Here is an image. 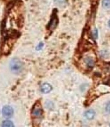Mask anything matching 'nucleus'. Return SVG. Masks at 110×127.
I'll use <instances>...</instances> for the list:
<instances>
[{
    "instance_id": "1",
    "label": "nucleus",
    "mask_w": 110,
    "mask_h": 127,
    "mask_svg": "<svg viewBox=\"0 0 110 127\" xmlns=\"http://www.w3.org/2000/svg\"><path fill=\"white\" fill-rule=\"evenodd\" d=\"M10 67L12 72L15 73L19 72L23 68V63L18 58H13L10 61Z\"/></svg>"
},
{
    "instance_id": "2",
    "label": "nucleus",
    "mask_w": 110,
    "mask_h": 127,
    "mask_svg": "<svg viewBox=\"0 0 110 127\" xmlns=\"http://www.w3.org/2000/svg\"><path fill=\"white\" fill-rule=\"evenodd\" d=\"M57 12H53V14L51 15V19L50 22L48 25V28L51 30H53L56 28L58 23V19L57 17Z\"/></svg>"
},
{
    "instance_id": "3",
    "label": "nucleus",
    "mask_w": 110,
    "mask_h": 127,
    "mask_svg": "<svg viewBox=\"0 0 110 127\" xmlns=\"http://www.w3.org/2000/svg\"><path fill=\"white\" fill-rule=\"evenodd\" d=\"M2 114L4 117H12L13 114V108L10 105H5L2 109Z\"/></svg>"
},
{
    "instance_id": "4",
    "label": "nucleus",
    "mask_w": 110,
    "mask_h": 127,
    "mask_svg": "<svg viewBox=\"0 0 110 127\" xmlns=\"http://www.w3.org/2000/svg\"><path fill=\"white\" fill-rule=\"evenodd\" d=\"M85 117L89 120H92L94 118L95 116H96V112L93 109H89L87 110L84 114Z\"/></svg>"
},
{
    "instance_id": "5",
    "label": "nucleus",
    "mask_w": 110,
    "mask_h": 127,
    "mask_svg": "<svg viewBox=\"0 0 110 127\" xmlns=\"http://www.w3.org/2000/svg\"><path fill=\"white\" fill-rule=\"evenodd\" d=\"M52 89H53L52 86L50 84L47 83H44L41 86V91L44 94H48V93H49L51 91Z\"/></svg>"
},
{
    "instance_id": "6",
    "label": "nucleus",
    "mask_w": 110,
    "mask_h": 127,
    "mask_svg": "<svg viewBox=\"0 0 110 127\" xmlns=\"http://www.w3.org/2000/svg\"><path fill=\"white\" fill-rule=\"evenodd\" d=\"M85 62H86V65L88 67L92 68V67L94 65V61L92 59L91 57H87L85 59Z\"/></svg>"
},
{
    "instance_id": "7",
    "label": "nucleus",
    "mask_w": 110,
    "mask_h": 127,
    "mask_svg": "<svg viewBox=\"0 0 110 127\" xmlns=\"http://www.w3.org/2000/svg\"><path fill=\"white\" fill-rule=\"evenodd\" d=\"M1 127H15L14 124L10 120H5L2 123Z\"/></svg>"
},
{
    "instance_id": "8",
    "label": "nucleus",
    "mask_w": 110,
    "mask_h": 127,
    "mask_svg": "<svg viewBox=\"0 0 110 127\" xmlns=\"http://www.w3.org/2000/svg\"><path fill=\"white\" fill-rule=\"evenodd\" d=\"M32 114L36 117H39L42 114L41 109L40 108H34L32 111Z\"/></svg>"
},
{
    "instance_id": "9",
    "label": "nucleus",
    "mask_w": 110,
    "mask_h": 127,
    "mask_svg": "<svg viewBox=\"0 0 110 127\" xmlns=\"http://www.w3.org/2000/svg\"><path fill=\"white\" fill-rule=\"evenodd\" d=\"M103 6L106 8H110V0H103Z\"/></svg>"
},
{
    "instance_id": "10",
    "label": "nucleus",
    "mask_w": 110,
    "mask_h": 127,
    "mask_svg": "<svg viewBox=\"0 0 110 127\" xmlns=\"http://www.w3.org/2000/svg\"><path fill=\"white\" fill-rule=\"evenodd\" d=\"M97 36H98V32H97V29H95L94 30L92 31V36L93 38L94 39H96L97 38Z\"/></svg>"
},
{
    "instance_id": "11",
    "label": "nucleus",
    "mask_w": 110,
    "mask_h": 127,
    "mask_svg": "<svg viewBox=\"0 0 110 127\" xmlns=\"http://www.w3.org/2000/svg\"><path fill=\"white\" fill-rule=\"evenodd\" d=\"M105 109H106V111L108 113L110 114V102H109L106 104Z\"/></svg>"
},
{
    "instance_id": "12",
    "label": "nucleus",
    "mask_w": 110,
    "mask_h": 127,
    "mask_svg": "<svg viewBox=\"0 0 110 127\" xmlns=\"http://www.w3.org/2000/svg\"><path fill=\"white\" fill-rule=\"evenodd\" d=\"M108 26H109V27L110 28V21L108 22Z\"/></svg>"
}]
</instances>
